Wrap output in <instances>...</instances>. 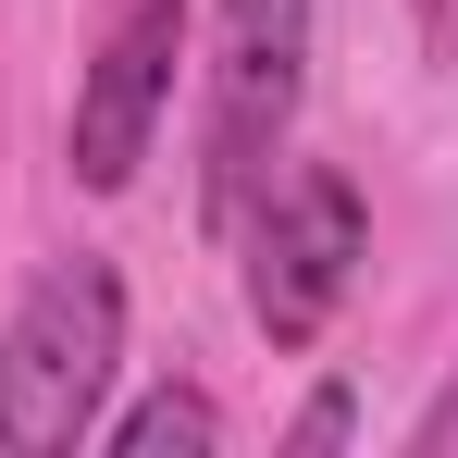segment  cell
I'll return each instance as SVG.
<instances>
[{"mask_svg":"<svg viewBox=\"0 0 458 458\" xmlns=\"http://www.w3.org/2000/svg\"><path fill=\"white\" fill-rule=\"evenodd\" d=\"M124 372V273L112 260H50L25 310L0 322V458H63L99 434Z\"/></svg>","mask_w":458,"mask_h":458,"instance_id":"1","label":"cell"},{"mask_svg":"<svg viewBox=\"0 0 458 458\" xmlns=\"http://www.w3.org/2000/svg\"><path fill=\"white\" fill-rule=\"evenodd\" d=\"M298 87H310V0H211V112H199V211H211V235H235V211L273 186Z\"/></svg>","mask_w":458,"mask_h":458,"instance_id":"2","label":"cell"},{"mask_svg":"<svg viewBox=\"0 0 458 458\" xmlns=\"http://www.w3.org/2000/svg\"><path fill=\"white\" fill-rule=\"evenodd\" d=\"M235 248H248V322L273 347H322V322L347 310L360 260H372V211L335 161H285L235 211Z\"/></svg>","mask_w":458,"mask_h":458,"instance_id":"3","label":"cell"},{"mask_svg":"<svg viewBox=\"0 0 458 458\" xmlns=\"http://www.w3.org/2000/svg\"><path fill=\"white\" fill-rule=\"evenodd\" d=\"M186 13L199 0H99V38L75 63V124H63V174L87 199H124L137 161L174 124V63H186Z\"/></svg>","mask_w":458,"mask_h":458,"instance_id":"4","label":"cell"},{"mask_svg":"<svg viewBox=\"0 0 458 458\" xmlns=\"http://www.w3.org/2000/svg\"><path fill=\"white\" fill-rule=\"evenodd\" d=\"M211 446H224V396L211 384H149L112 421V458H211Z\"/></svg>","mask_w":458,"mask_h":458,"instance_id":"5","label":"cell"},{"mask_svg":"<svg viewBox=\"0 0 458 458\" xmlns=\"http://www.w3.org/2000/svg\"><path fill=\"white\" fill-rule=\"evenodd\" d=\"M347 434H360V396H347V384H322L298 421H285V446H347Z\"/></svg>","mask_w":458,"mask_h":458,"instance_id":"6","label":"cell"}]
</instances>
